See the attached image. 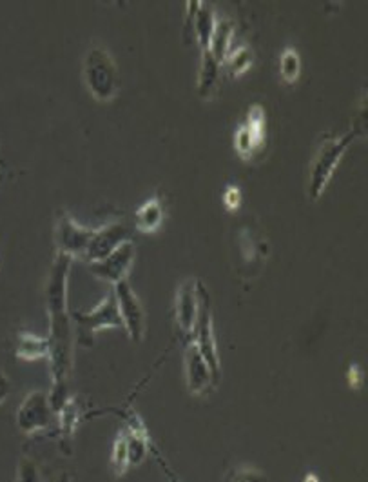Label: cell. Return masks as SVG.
Listing matches in <instances>:
<instances>
[{"mask_svg":"<svg viewBox=\"0 0 368 482\" xmlns=\"http://www.w3.org/2000/svg\"><path fill=\"white\" fill-rule=\"evenodd\" d=\"M73 258L56 253L46 284V306L49 315V364L53 386H67L73 372V322L67 308V286Z\"/></svg>","mask_w":368,"mask_h":482,"instance_id":"cell-1","label":"cell"},{"mask_svg":"<svg viewBox=\"0 0 368 482\" xmlns=\"http://www.w3.org/2000/svg\"><path fill=\"white\" fill-rule=\"evenodd\" d=\"M358 139H365V130L353 126L347 133L342 135H332V133H325L320 137L318 146H316V153L311 161V168H309V199L311 201H318L323 192L327 190L338 164L342 162L343 155L347 153L349 146L353 142H356Z\"/></svg>","mask_w":368,"mask_h":482,"instance_id":"cell-2","label":"cell"},{"mask_svg":"<svg viewBox=\"0 0 368 482\" xmlns=\"http://www.w3.org/2000/svg\"><path fill=\"white\" fill-rule=\"evenodd\" d=\"M82 77L87 91L98 102H111L120 89V75L113 55L102 46H91L84 57Z\"/></svg>","mask_w":368,"mask_h":482,"instance_id":"cell-3","label":"cell"},{"mask_svg":"<svg viewBox=\"0 0 368 482\" xmlns=\"http://www.w3.org/2000/svg\"><path fill=\"white\" fill-rule=\"evenodd\" d=\"M71 322L77 328V341L84 348H91L95 344V335L102 330L122 328V319L117 308V300L113 291L106 295L98 306L89 311L69 309Z\"/></svg>","mask_w":368,"mask_h":482,"instance_id":"cell-4","label":"cell"},{"mask_svg":"<svg viewBox=\"0 0 368 482\" xmlns=\"http://www.w3.org/2000/svg\"><path fill=\"white\" fill-rule=\"evenodd\" d=\"M56 424V414L49 403V395L42 390L29 392L16 410V428L24 435L49 430Z\"/></svg>","mask_w":368,"mask_h":482,"instance_id":"cell-5","label":"cell"},{"mask_svg":"<svg viewBox=\"0 0 368 482\" xmlns=\"http://www.w3.org/2000/svg\"><path fill=\"white\" fill-rule=\"evenodd\" d=\"M201 353L203 361L210 368L212 375L220 379L221 373V364H220V355H218V346H216V337H214V326H212V311H210V297L199 282V313H198V322L194 328L192 341Z\"/></svg>","mask_w":368,"mask_h":482,"instance_id":"cell-6","label":"cell"},{"mask_svg":"<svg viewBox=\"0 0 368 482\" xmlns=\"http://www.w3.org/2000/svg\"><path fill=\"white\" fill-rule=\"evenodd\" d=\"M113 295L122 319V326L126 328L129 341L140 344L146 337V309L142 306L140 297L137 295L129 280H122L115 284Z\"/></svg>","mask_w":368,"mask_h":482,"instance_id":"cell-7","label":"cell"},{"mask_svg":"<svg viewBox=\"0 0 368 482\" xmlns=\"http://www.w3.org/2000/svg\"><path fill=\"white\" fill-rule=\"evenodd\" d=\"M95 236L93 228H86L78 225L69 212L60 210L55 221V246L56 253H64L67 257L84 258V253L89 242Z\"/></svg>","mask_w":368,"mask_h":482,"instance_id":"cell-8","label":"cell"},{"mask_svg":"<svg viewBox=\"0 0 368 482\" xmlns=\"http://www.w3.org/2000/svg\"><path fill=\"white\" fill-rule=\"evenodd\" d=\"M135 258H137V249H135V242L128 241L124 244H120L113 253H109L106 258L98 260V262H91L87 264L89 271L104 280V282H109L111 286L122 282V280H128V275L131 273L133 269V264H135Z\"/></svg>","mask_w":368,"mask_h":482,"instance_id":"cell-9","label":"cell"},{"mask_svg":"<svg viewBox=\"0 0 368 482\" xmlns=\"http://www.w3.org/2000/svg\"><path fill=\"white\" fill-rule=\"evenodd\" d=\"M265 110L260 104H254L249 108L245 120L236 130L234 137V148L238 155L243 161H249L254 157V153L263 146L265 142Z\"/></svg>","mask_w":368,"mask_h":482,"instance_id":"cell-10","label":"cell"},{"mask_svg":"<svg viewBox=\"0 0 368 482\" xmlns=\"http://www.w3.org/2000/svg\"><path fill=\"white\" fill-rule=\"evenodd\" d=\"M128 241H131L129 228L122 221H111L95 230V236L84 253V260L87 264L98 262L113 253L120 244Z\"/></svg>","mask_w":368,"mask_h":482,"instance_id":"cell-11","label":"cell"},{"mask_svg":"<svg viewBox=\"0 0 368 482\" xmlns=\"http://www.w3.org/2000/svg\"><path fill=\"white\" fill-rule=\"evenodd\" d=\"M198 313H199V280L187 278L177 293L175 317L180 331L190 341L198 322Z\"/></svg>","mask_w":368,"mask_h":482,"instance_id":"cell-12","label":"cell"},{"mask_svg":"<svg viewBox=\"0 0 368 482\" xmlns=\"http://www.w3.org/2000/svg\"><path fill=\"white\" fill-rule=\"evenodd\" d=\"M184 366L187 390L196 397L205 395L218 382L194 342H189L185 348Z\"/></svg>","mask_w":368,"mask_h":482,"instance_id":"cell-13","label":"cell"},{"mask_svg":"<svg viewBox=\"0 0 368 482\" xmlns=\"http://www.w3.org/2000/svg\"><path fill=\"white\" fill-rule=\"evenodd\" d=\"M220 71L221 64L214 58L210 51H201V62H199V71H198V95L205 100H210L216 93L218 80H220Z\"/></svg>","mask_w":368,"mask_h":482,"instance_id":"cell-14","label":"cell"},{"mask_svg":"<svg viewBox=\"0 0 368 482\" xmlns=\"http://www.w3.org/2000/svg\"><path fill=\"white\" fill-rule=\"evenodd\" d=\"M216 20L218 15L214 11V7L210 4L199 2L194 20H192V37L198 42V46L201 47V51H209L210 46V38L216 27Z\"/></svg>","mask_w":368,"mask_h":482,"instance_id":"cell-15","label":"cell"},{"mask_svg":"<svg viewBox=\"0 0 368 482\" xmlns=\"http://www.w3.org/2000/svg\"><path fill=\"white\" fill-rule=\"evenodd\" d=\"M164 219H166V214H164V206L158 195L146 201L135 214L137 230L146 236L158 232L160 226L164 225Z\"/></svg>","mask_w":368,"mask_h":482,"instance_id":"cell-16","label":"cell"},{"mask_svg":"<svg viewBox=\"0 0 368 482\" xmlns=\"http://www.w3.org/2000/svg\"><path fill=\"white\" fill-rule=\"evenodd\" d=\"M15 353L20 361H40L49 357V341L47 337H40L29 331H20L16 337V348Z\"/></svg>","mask_w":368,"mask_h":482,"instance_id":"cell-17","label":"cell"},{"mask_svg":"<svg viewBox=\"0 0 368 482\" xmlns=\"http://www.w3.org/2000/svg\"><path fill=\"white\" fill-rule=\"evenodd\" d=\"M234 22L227 16H218L216 20V27L210 38V46L209 51L214 55V58L223 64V60L227 58V55L232 49V40H234Z\"/></svg>","mask_w":368,"mask_h":482,"instance_id":"cell-18","label":"cell"},{"mask_svg":"<svg viewBox=\"0 0 368 482\" xmlns=\"http://www.w3.org/2000/svg\"><path fill=\"white\" fill-rule=\"evenodd\" d=\"M252 62H254V53L250 51L249 46L232 47L230 53L227 55V58L223 60V64L227 66V73L230 77H241L243 73H247L250 69Z\"/></svg>","mask_w":368,"mask_h":482,"instance_id":"cell-19","label":"cell"},{"mask_svg":"<svg viewBox=\"0 0 368 482\" xmlns=\"http://www.w3.org/2000/svg\"><path fill=\"white\" fill-rule=\"evenodd\" d=\"M302 73V60L296 49L287 47L281 57H280V75L283 79V82L287 84H294L300 79Z\"/></svg>","mask_w":368,"mask_h":482,"instance_id":"cell-20","label":"cell"},{"mask_svg":"<svg viewBox=\"0 0 368 482\" xmlns=\"http://www.w3.org/2000/svg\"><path fill=\"white\" fill-rule=\"evenodd\" d=\"M111 466L117 476H124L131 466H129V456H128V441L126 434L122 432L115 445H113V454H111Z\"/></svg>","mask_w":368,"mask_h":482,"instance_id":"cell-21","label":"cell"},{"mask_svg":"<svg viewBox=\"0 0 368 482\" xmlns=\"http://www.w3.org/2000/svg\"><path fill=\"white\" fill-rule=\"evenodd\" d=\"M15 482H44L42 474L38 465L35 463V459H31L29 456H24L18 461V468H16V481Z\"/></svg>","mask_w":368,"mask_h":482,"instance_id":"cell-22","label":"cell"},{"mask_svg":"<svg viewBox=\"0 0 368 482\" xmlns=\"http://www.w3.org/2000/svg\"><path fill=\"white\" fill-rule=\"evenodd\" d=\"M229 482H265V477L254 468H240L230 476Z\"/></svg>","mask_w":368,"mask_h":482,"instance_id":"cell-23","label":"cell"},{"mask_svg":"<svg viewBox=\"0 0 368 482\" xmlns=\"http://www.w3.org/2000/svg\"><path fill=\"white\" fill-rule=\"evenodd\" d=\"M223 204L227 210L234 212L240 208L241 204V194H240V188L238 186H227L225 192H223Z\"/></svg>","mask_w":368,"mask_h":482,"instance_id":"cell-24","label":"cell"},{"mask_svg":"<svg viewBox=\"0 0 368 482\" xmlns=\"http://www.w3.org/2000/svg\"><path fill=\"white\" fill-rule=\"evenodd\" d=\"M347 379H349V382H351V386H353V388H360V386L363 384V372L360 370V366L353 364V366H351V370H349V375H347Z\"/></svg>","mask_w":368,"mask_h":482,"instance_id":"cell-25","label":"cell"},{"mask_svg":"<svg viewBox=\"0 0 368 482\" xmlns=\"http://www.w3.org/2000/svg\"><path fill=\"white\" fill-rule=\"evenodd\" d=\"M9 393H11V381H9V377L0 370V406H2V403L9 397Z\"/></svg>","mask_w":368,"mask_h":482,"instance_id":"cell-26","label":"cell"},{"mask_svg":"<svg viewBox=\"0 0 368 482\" xmlns=\"http://www.w3.org/2000/svg\"><path fill=\"white\" fill-rule=\"evenodd\" d=\"M51 482H73V477L67 472H60Z\"/></svg>","mask_w":368,"mask_h":482,"instance_id":"cell-27","label":"cell"},{"mask_svg":"<svg viewBox=\"0 0 368 482\" xmlns=\"http://www.w3.org/2000/svg\"><path fill=\"white\" fill-rule=\"evenodd\" d=\"M303 482H320V479H318L314 474H307Z\"/></svg>","mask_w":368,"mask_h":482,"instance_id":"cell-28","label":"cell"}]
</instances>
